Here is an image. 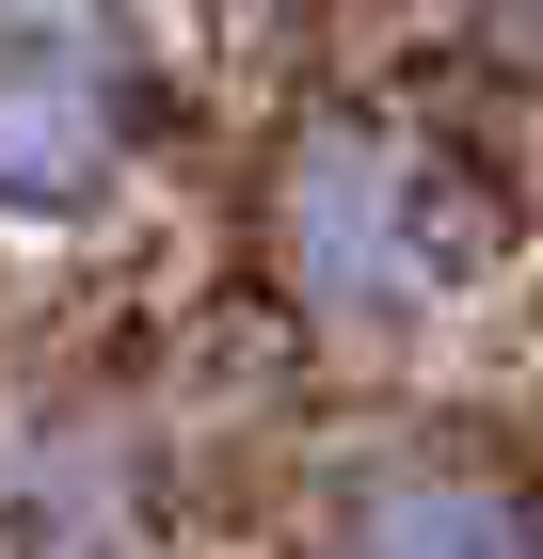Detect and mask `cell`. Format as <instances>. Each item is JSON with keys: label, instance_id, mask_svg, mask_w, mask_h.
<instances>
[{"label": "cell", "instance_id": "6da1fadb", "mask_svg": "<svg viewBox=\"0 0 543 559\" xmlns=\"http://www.w3.org/2000/svg\"><path fill=\"white\" fill-rule=\"evenodd\" d=\"M463 257H480V209L400 129H304L272 160V288L320 336H416L463 288Z\"/></svg>", "mask_w": 543, "mask_h": 559}, {"label": "cell", "instance_id": "7a4b0ae2", "mask_svg": "<svg viewBox=\"0 0 543 559\" xmlns=\"http://www.w3.org/2000/svg\"><path fill=\"white\" fill-rule=\"evenodd\" d=\"M144 96H128L113 16L81 0H0V224H81L113 209Z\"/></svg>", "mask_w": 543, "mask_h": 559}, {"label": "cell", "instance_id": "3957f363", "mask_svg": "<svg viewBox=\"0 0 543 559\" xmlns=\"http://www.w3.org/2000/svg\"><path fill=\"white\" fill-rule=\"evenodd\" d=\"M335 527H352V544H543V496L463 479V464H416V479H352Z\"/></svg>", "mask_w": 543, "mask_h": 559}, {"label": "cell", "instance_id": "277c9868", "mask_svg": "<svg viewBox=\"0 0 543 559\" xmlns=\"http://www.w3.org/2000/svg\"><path fill=\"white\" fill-rule=\"evenodd\" d=\"M448 16H528V0H448Z\"/></svg>", "mask_w": 543, "mask_h": 559}]
</instances>
